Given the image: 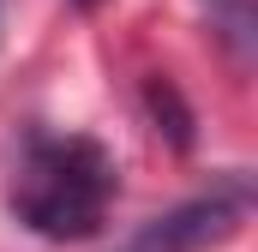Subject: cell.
I'll use <instances>...</instances> for the list:
<instances>
[{
	"label": "cell",
	"instance_id": "1",
	"mask_svg": "<svg viewBox=\"0 0 258 252\" xmlns=\"http://www.w3.org/2000/svg\"><path fill=\"white\" fill-rule=\"evenodd\" d=\"M120 192L114 156L84 132H36L12 174V210L42 240H90Z\"/></svg>",
	"mask_w": 258,
	"mask_h": 252
},
{
	"label": "cell",
	"instance_id": "2",
	"mask_svg": "<svg viewBox=\"0 0 258 252\" xmlns=\"http://www.w3.org/2000/svg\"><path fill=\"white\" fill-rule=\"evenodd\" d=\"M246 204H252V186L234 174V180H222L210 198H192V204H180L174 216H162L156 228H144V234L132 240V252H198L204 240H222V234L246 216Z\"/></svg>",
	"mask_w": 258,
	"mask_h": 252
},
{
	"label": "cell",
	"instance_id": "3",
	"mask_svg": "<svg viewBox=\"0 0 258 252\" xmlns=\"http://www.w3.org/2000/svg\"><path fill=\"white\" fill-rule=\"evenodd\" d=\"M78 6H90V0H78Z\"/></svg>",
	"mask_w": 258,
	"mask_h": 252
}]
</instances>
